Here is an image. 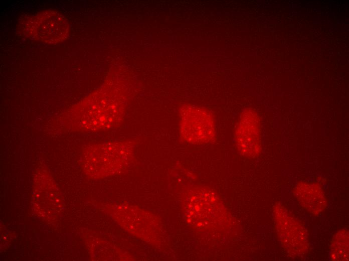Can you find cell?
Segmentation results:
<instances>
[{"mask_svg": "<svg viewBox=\"0 0 349 261\" xmlns=\"http://www.w3.org/2000/svg\"><path fill=\"white\" fill-rule=\"evenodd\" d=\"M294 192L300 205L310 213L317 215L325 209L327 200L319 184L313 182H299L296 185Z\"/></svg>", "mask_w": 349, "mask_h": 261, "instance_id": "cell-6", "label": "cell"}, {"mask_svg": "<svg viewBox=\"0 0 349 261\" xmlns=\"http://www.w3.org/2000/svg\"><path fill=\"white\" fill-rule=\"evenodd\" d=\"M185 210L190 223L198 228L214 230L226 222L225 209L213 190L196 186L189 190Z\"/></svg>", "mask_w": 349, "mask_h": 261, "instance_id": "cell-1", "label": "cell"}, {"mask_svg": "<svg viewBox=\"0 0 349 261\" xmlns=\"http://www.w3.org/2000/svg\"><path fill=\"white\" fill-rule=\"evenodd\" d=\"M22 26L23 34L26 37L50 44L65 40L69 29L66 18L53 10L29 16L23 21Z\"/></svg>", "mask_w": 349, "mask_h": 261, "instance_id": "cell-3", "label": "cell"}, {"mask_svg": "<svg viewBox=\"0 0 349 261\" xmlns=\"http://www.w3.org/2000/svg\"><path fill=\"white\" fill-rule=\"evenodd\" d=\"M236 147L239 152L248 158H255L262 150L261 121L257 112L251 108L240 115L235 133Z\"/></svg>", "mask_w": 349, "mask_h": 261, "instance_id": "cell-5", "label": "cell"}, {"mask_svg": "<svg viewBox=\"0 0 349 261\" xmlns=\"http://www.w3.org/2000/svg\"><path fill=\"white\" fill-rule=\"evenodd\" d=\"M330 258L333 260H348V234L346 230H339L334 235L330 246Z\"/></svg>", "mask_w": 349, "mask_h": 261, "instance_id": "cell-7", "label": "cell"}, {"mask_svg": "<svg viewBox=\"0 0 349 261\" xmlns=\"http://www.w3.org/2000/svg\"><path fill=\"white\" fill-rule=\"evenodd\" d=\"M179 132L181 138L193 145H205L215 139L214 117L206 108L186 104L180 110Z\"/></svg>", "mask_w": 349, "mask_h": 261, "instance_id": "cell-2", "label": "cell"}, {"mask_svg": "<svg viewBox=\"0 0 349 261\" xmlns=\"http://www.w3.org/2000/svg\"><path fill=\"white\" fill-rule=\"evenodd\" d=\"M273 212L282 245L291 255L299 256L304 254L307 251L308 240L303 226L280 205L274 206Z\"/></svg>", "mask_w": 349, "mask_h": 261, "instance_id": "cell-4", "label": "cell"}]
</instances>
